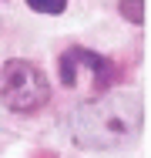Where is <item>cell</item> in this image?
Wrapping results in <instances>:
<instances>
[{
  "label": "cell",
  "mask_w": 151,
  "mask_h": 158,
  "mask_svg": "<svg viewBox=\"0 0 151 158\" xmlns=\"http://www.w3.org/2000/svg\"><path fill=\"white\" fill-rule=\"evenodd\" d=\"M84 77L91 81V88H108L114 71L108 57L94 54V51H84V47H71L67 54H60V81L64 88H81Z\"/></svg>",
  "instance_id": "3957f363"
},
{
  "label": "cell",
  "mask_w": 151,
  "mask_h": 158,
  "mask_svg": "<svg viewBox=\"0 0 151 158\" xmlns=\"http://www.w3.org/2000/svg\"><path fill=\"white\" fill-rule=\"evenodd\" d=\"M121 14H124L131 24H145V17H148V3H145V0H121Z\"/></svg>",
  "instance_id": "277c9868"
},
{
  "label": "cell",
  "mask_w": 151,
  "mask_h": 158,
  "mask_svg": "<svg viewBox=\"0 0 151 158\" xmlns=\"http://www.w3.org/2000/svg\"><path fill=\"white\" fill-rule=\"evenodd\" d=\"M145 108L131 94H97L71 111V138L81 148H118L138 138Z\"/></svg>",
  "instance_id": "6da1fadb"
},
{
  "label": "cell",
  "mask_w": 151,
  "mask_h": 158,
  "mask_svg": "<svg viewBox=\"0 0 151 158\" xmlns=\"http://www.w3.org/2000/svg\"><path fill=\"white\" fill-rule=\"evenodd\" d=\"M27 7L37 14H64L67 0H27Z\"/></svg>",
  "instance_id": "5b68a950"
},
{
  "label": "cell",
  "mask_w": 151,
  "mask_h": 158,
  "mask_svg": "<svg viewBox=\"0 0 151 158\" xmlns=\"http://www.w3.org/2000/svg\"><path fill=\"white\" fill-rule=\"evenodd\" d=\"M51 98V81L47 74L30 61H7L0 71V101L10 111H37Z\"/></svg>",
  "instance_id": "7a4b0ae2"
}]
</instances>
